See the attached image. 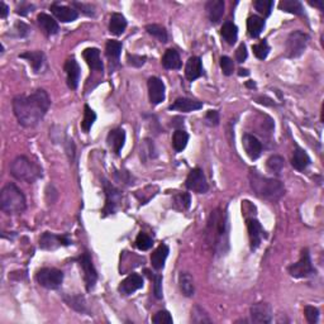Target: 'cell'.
Segmentation results:
<instances>
[{
  "mask_svg": "<svg viewBox=\"0 0 324 324\" xmlns=\"http://www.w3.org/2000/svg\"><path fill=\"white\" fill-rule=\"evenodd\" d=\"M51 105V99L43 89L31 95H18L13 99V112L23 127H36L44 118Z\"/></svg>",
  "mask_w": 324,
  "mask_h": 324,
  "instance_id": "cell-1",
  "label": "cell"
},
{
  "mask_svg": "<svg viewBox=\"0 0 324 324\" xmlns=\"http://www.w3.org/2000/svg\"><path fill=\"white\" fill-rule=\"evenodd\" d=\"M207 239L215 252L224 253L226 247H228V221L227 214L221 208L210 214L207 227Z\"/></svg>",
  "mask_w": 324,
  "mask_h": 324,
  "instance_id": "cell-2",
  "label": "cell"
},
{
  "mask_svg": "<svg viewBox=\"0 0 324 324\" xmlns=\"http://www.w3.org/2000/svg\"><path fill=\"white\" fill-rule=\"evenodd\" d=\"M249 184L252 190L257 197L262 199L278 200L285 194V187L283 182L276 179H269V177L262 176L257 171L249 172Z\"/></svg>",
  "mask_w": 324,
  "mask_h": 324,
  "instance_id": "cell-3",
  "label": "cell"
},
{
  "mask_svg": "<svg viewBox=\"0 0 324 324\" xmlns=\"http://www.w3.org/2000/svg\"><path fill=\"white\" fill-rule=\"evenodd\" d=\"M0 208L9 215L21 214L26 210V197L14 184H7L0 192Z\"/></svg>",
  "mask_w": 324,
  "mask_h": 324,
  "instance_id": "cell-4",
  "label": "cell"
},
{
  "mask_svg": "<svg viewBox=\"0 0 324 324\" xmlns=\"http://www.w3.org/2000/svg\"><path fill=\"white\" fill-rule=\"evenodd\" d=\"M11 174L17 180L33 184L42 177V169L26 156H19L12 162Z\"/></svg>",
  "mask_w": 324,
  "mask_h": 324,
  "instance_id": "cell-5",
  "label": "cell"
},
{
  "mask_svg": "<svg viewBox=\"0 0 324 324\" xmlns=\"http://www.w3.org/2000/svg\"><path fill=\"white\" fill-rule=\"evenodd\" d=\"M308 34L301 31H294L293 33L289 34L288 39H286V56L289 58H296L303 55L308 46Z\"/></svg>",
  "mask_w": 324,
  "mask_h": 324,
  "instance_id": "cell-6",
  "label": "cell"
},
{
  "mask_svg": "<svg viewBox=\"0 0 324 324\" xmlns=\"http://www.w3.org/2000/svg\"><path fill=\"white\" fill-rule=\"evenodd\" d=\"M36 280L43 288L49 290H56L61 286L63 281V273L61 270L44 267L36 274Z\"/></svg>",
  "mask_w": 324,
  "mask_h": 324,
  "instance_id": "cell-7",
  "label": "cell"
},
{
  "mask_svg": "<svg viewBox=\"0 0 324 324\" xmlns=\"http://www.w3.org/2000/svg\"><path fill=\"white\" fill-rule=\"evenodd\" d=\"M289 274H290L293 278L296 279H303V278H309V276L315 275L316 271L315 269L311 265V260H310V253L306 248H304L301 251V256L300 260H299L296 264L291 265L289 267Z\"/></svg>",
  "mask_w": 324,
  "mask_h": 324,
  "instance_id": "cell-8",
  "label": "cell"
},
{
  "mask_svg": "<svg viewBox=\"0 0 324 324\" xmlns=\"http://www.w3.org/2000/svg\"><path fill=\"white\" fill-rule=\"evenodd\" d=\"M104 191H105V207L103 209L104 215H109L115 213L120 200H122V194L117 187L113 186L109 181L104 180Z\"/></svg>",
  "mask_w": 324,
  "mask_h": 324,
  "instance_id": "cell-9",
  "label": "cell"
},
{
  "mask_svg": "<svg viewBox=\"0 0 324 324\" xmlns=\"http://www.w3.org/2000/svg\"><path fill=\"white\" fill-rule=\"evenodd\" d=\"M79 265H80V267L83 269L86 290H93L96 284V280H98V274H96V270L93 265V260H91L90 254H89L88 252L81 254L80 258H79Z\"/></svg>",
  "mask_w": 324,
  "mask_h": 324,
  "instance_id": "cell-10",
  "label": "cell"
},
{
  "mask_svg": "<svg viewBox=\"0 0 324 324\" xmlns=\"http://www.w3.org/2000/svg\"><path fill=\"white\" fill-rule=\"evenodd\" d=\"M186 187L191 191L198 192V194H204V192L208 191L209 186H208L207 179H205L203 170L192 169L189 172L186 179Z\"/></svg>",
  "mask_w": 324,
  "mask_h": 324,
  "instance_id": "cell-11",
  "label": "cell"
},
{
  "mask_svg": "<svg viewBox=\"0 0 324 324\" xmlns=\"http://www.w3.org/2000/svg\"><path fill=\"white\" fill-rule=\"evenodd\" d=\"M251 320L253 323L267 324L273 321V309L267 303H256L251 306Z\"/></svg>",
  "mask_w": 324,
  "mask_h": 324,
  "instance_id": "cell-12",
  "label": "cell"
},
{
  "mask_svg": "<svg viewBox=\"0 0 324 324\" xmlns=\"http://www.w3.org/2000/svg\"><path fill=\"white\" fill-rule=\"evenodd\" d=\"M148 95H150V101L153 105L162 103L165 100V84L158 78L148 79Z\"/></svg>",
  "mask_w": 324,
  "mask_h": 324,
  "instance_id": "cell-13",
  "label": "cell"
},
{
  "mask_svg": "<svg viewBox=\"0 0 324 324\" xmlns=\"http://www.w3.org/2000/svg\"><path fill=\"white\" fill-rule=\"evenodd\" d=\"M71 243L70 239L65 236H57V234L44 232L39 238V247L42 249H56L60 246H69Z\"/></svg>",
  "mask_w": 324,
  "mask_h": 324,
  "instance_id": "cell-14",
  "label": "cell"
},
{
  "mask_svg": "<svg viewBox=\"0 0 324 324\" xmlns=\"http://www.w3.org/2000/svg\"><path fill=\"white\" fill-rule=\"evenodd\" d=\"M247 229H248L249 246H251L252 251H254L261 244L262 237H264V229H262L260 222L254 218L247 219Z\"/></svg>",
  "mask_w": 324,
  "mask_h": 324,
  "instance_id": "cell-15",
  "label": "cell"
},
{
  "mask_svg": "<svg viewBox=\"0 0 324 324\" xmlns=\"http://www.w3.org/2000/svg\"><path fill=\"white\" fill-rule=\"evenodd\" d=\"M65 73L66 76H68L69 88L75 90L79 86V81H80V66H79L78 61L74 57H70L66 60Z\"/></svg>",
  "mask_w": 324,
  "mask_h": 324,
  "instance_id": "cell-16",
  "label": "cell"
},
{
  "mask_svg": "<svg viewBox=\"0 0 324 324\" xmlns=\"http://www.w3.org/2000/svg\"><path fill=\"white\" fill-rule=\"evenodd\" d=\"M143 288V279L138 274H131L129 276L124 279L119 285V291L123 295H131L135 291Z\"/></svg>",
  "mask_w": 324,
  "mask_h": 324,
  "instance_id": "cell-17",
  "label": "cell"
},
{
  "mask_svg": "<svg viewBox=\"0 0 324 324\" xmlns=\"http://www.w3.org/2000/svg\"><path fill=\"white\" fill-rule=\"evenodd\" d=\"M242 142H243V147L246 153L248 155V157L251 160H257V158L261 156L262 153V143L257 140L254 136L252 135H244L243 138H242Z\"/></svg>",
  "mask_w": 324,
  "mask_h": 324,
  "instance_id": "cell-18",
  "label": "cell"
},
{
  "mask_svg": "<svg viewBox=\"0 0 324 324\" xmlns=\"http://www.w3.org/2000/svg\"><path fill=\"white\" fill-rule=\"evenodd\" d=\"M51 12L53 13V16L58 19V21L63 22V23H70V22H74L78 19L79 14L75 9L70 8V7L66 6H60V4H52L51 6Z\"/></svg>",
  "mask_w": 324,
  "mask_h": 324,
  "instance_id": "cell-19",
  "label": "cell"
},
{
  "mask_svg": "<svg viewBox=\"0 0 324 324\" xmlns=\"http://www.w3.org/2000/svg\"><path fill=\"white\" fill-rule=\"evenodd\" d=\"M203 108V104L200 101L192 100L187 98H179L174 101V104L170 105V110H177L182 113H190L199 110Z\"/></svg>",
  "mask_w": 324,
  "mask_h": 324,
  "instance_id": "cell-20",
  "label": "cell"
},
{
  "mask_svg": "<svg viewBox=\"0 0 324 324\" xmlns=\"http://www.w3.org/2000/svg\"><path fill=\"white\" fill-rule=\"evenodd\" d=\"M106 142H108L109 147H112L113 152H114L115 155H119L125 142L124 129L117 128V129L110 131L109 135H108V138H106Z\"/></svg>",
  "mask_w": 324,
  "mask_h": 324,
  "instance_id": "cell-21",
  "label": "cell"
},
{
  "mask_svg": "<svg viewBox=\"0 0 324 324\" xmlns=\"http://www.w3.org/2000/svg\"><path fill=\"white\" fill-rule=\"evenodd\" d=\"M224 2L223 0H209L207 3V12L210 22L214 24L218 23L224 14Z\"/></svg>",
  "mask_w": 324,
  "mask_h": 324,
  "instance_id": "cell-22",
  "label": "cell"
},
{
  "mask_svg": "<svg viewBox=\"0 0 324 324\" xmlns=\"http://www.w3.org/2000/svg\"><path fill=\"white\" fill-rule=\"evenodd\" d=\"M203 75V65L202 60L197 56H192L187 60L185 66V76L189 81H194Z\"/></svg>",
  "mask_w": 324,
  "mask_h": 324,
  "instance_id": "cell-23",
  "label": "cell"
},
{
  "mask_svg": "<svg viewBox=\"0 0 324 324\" xmlns=\"http://www.w3.org/2000/svg\"><path fill=\"white\" fill-rule=\"evenodd\" d=\"M83 57L94 71H103L104 65L100 60V51L98 48H86L83 52Z\"/></svg>",
  "mask_w": 324,
  "mask_h": 324,
  "instance_id": "cell-24",
  "label": "cell"
},
{
  "mask_svg": "<svg viewBox=\"0 0 324 324\" xmlns=\"http://www.w3.org/2000/svg\"><path fill=\"white\" fill-rule=\"evenodd\" d=\"M169 247L166 244H160L157 248L153 251V253L151 254V264H152V267L155 270H161L164 269L165 262H166L167 256H169Z\"/></svg>",
  "mask_w": 324,
  "mask_h": 324,
  "instance_id": "cell-25",
  "label": "cell"
},
{
  "mask_svg": "<svg viewBox=\"0 0 324 324\" xmlns=\"http://www.w3.org/2000/svg\"><path fill=\"white\" fill-rule=\"evenodd\" d=\"M291 165L298 171H304L310 165V157L303 148L296 147L294 151L293 158H291Z\"/></svg>",
  "mask_w": 324,
  "mask_h": 324,
  "instance_id": "cell-26",
  "label": "cell"
},
{
  "mask_svg": "<svg viewBox=\"0 0 324 324\" xmlns=\"http://www.w3.org/2000/svg\"><path fill=\"white\" fill-rule=\"evenodd\" d=\"M37 22H38L39 27L44 31V33H47L48 36H53V34H56L58 32V23L55 21V18H52L48 14H38Z\"/></svg>",
  "mask_w": 324,
  "mask_h": 324,
  "instance_id": "cell-27",
  "label": "cell"
},
{
  "mask_svg": "<svg viewBox=\"0 0 324 324\" xmlns=\"http://www.w3.org/2000/svg\"><path fill=\"white\" fill-rule=\"evenodd\" d=\"M162 65L165 69L169 70H179L181 69V60H180L179 52L174 48H170L165 52L164 57H162Z\"/></svg>",
  "mask_w": 324,
  "mask_h": 324,
  "instance_id": "cell-28",
  "label": "cell"
},
{
  "mask_svg": "<svg viewBox=\"0 0 324 324\" xmlns=\"http://www.w3.org/2000/svg\"><path fill=\"white\" fill-rule=\"evenodd\" d=\"M127 28V21L124 17L119 13H114L110 17L109 22V31L114 36H122Z\"/></svg>",
  "mask_w": 324,
  "mask_h": 324,
  "instance_id": "cell-29",
  "label": "cell"
},
{
  "mask_svg": "<svg viewBox=\"0 0 324 324\" xmlns=\"http://www.w3.org/2000/svg\"><path fill=\"white\" fill-rule=\"evenodd\" d=\"M19 57L26 58V60L31 63L32 68H33V70L36 71V73H39V70H41L44 63V55L43 52L41 51L24 52V53L19 55Z\"/></svg>",
  "mask_w": 324,
  "mask_h": 324,
  "instance_id": "cell-30",
  "label": "cell"
},
{
  "mask_svg": "<svg viewBox=\"0 0 324 324\" xmlns=\"http://www.w3.org/2000/svg\"><path fill=\"white\" fill-rule=\"evenodd\" d=\"M265 28L264 18L258 16H251L247 21V31L252 38H257Z\"/></svg>",
  "mask_w": 324,
  "mask_h": 324,
  "instance_id": "cell-31",
  "label": "cell"
},
{
  "mask_svg": "<svg viewBox=\"0 0 324 324\" xmlns=\"http://www.w3.org/2000/svg\"><path fill=\"white\" fill-rule=\"evenodd\" d=\"M179 286L181 293L185 296L190 298L194 295L195 288H194V280H192L191 275H189L187 273H181L179 275Z\"/></svg>",
  "mask_w": 324,
  "mask_h": 324,
  "instance_id": "cell-32",
  "label": "cell"
},
{
  "mask_svg": "<svg viewBox=\"0 0 324 324\" xmlns=\"http://www.w3.org/2000/svg\"><path fill=\"white\" fill-rule=\"evenodd\" d=\"M221 34L227 43L233 46L237 41V37H238V28H237L236 24L232 23V22H226V23L223 24V27H222Z\"/></svg>",
  "mask_w": 324,
  "mask_h": 324,
  "instance_id": "cell-33",
  "label": "cell"
},
{
  "mask_svg": "<svg viewBox=\"0 0 324 324\" xmlns=\"http://www.w3.org/2000/svg\"><path fill=\"white\" fill-rule=\"evenodd\" d=\"M279 8H280V11L295 14V16H303L304 14L303 6L298 0H281Z\"/></svg>",
  "mask_w": 324,
  "mask_h": 324,
  "instance_id": "cell-34",
  "label": "cell"
},
{
  "mask_svg": "<svg viewBox=\"0 0 324 324\" xmlns=\"http://www.w3.org/2000/svg\"><path fill=\"white\" fill-rule=\"evenodd\" d=\"M122 43L118 41H108L106 42V46H105V53L106 56L109 57L110 62H114V63H118V61H119V56L120 53H122Z\"/></svg>",
  "mask_w": 324,
  "mask_h": 324,
  "instance_id": "cell-35",
  "label": "cell"
},
{
  "mask_svg": "<svg viewBox=\"0 0 324 324\" xmlns=\"http://www.w3.org/2000/svg\"><path fill=\"white\" fill-rule=\"evenodd\" d=\"M187 141H189V135H187L185 131L176 129L174 136H172V146H174V150L176 151V152H181V151L186 147Z\"/></svg>",
  "mask_w": 324,
  "mask_h": 324,
  "instance_id": "cell-36",
  "label": "cell"
},
{
  "mask_svg": "<svg viewBox=\"0 0 324 324\" xmlns=\"http://www.w3.org/2000/svg\"><path fill=\"white\" fill-rule=\"evenodd\" d=\"M63 300L66 301V304L70 308L75 309V310L80 311V313L86 311V301L81 295H66L63 296Z\"/></svg>",
  "mask_w": 324,
  "mask_h": 324,
  "instance_id": "cell-37",
  "label": "cell"
},
{
  "mask_svg": "<svg viewBox=\"0 0 324 324\" xmlns=\"http://www.w3.org/2000/svg\"><path fill=\"white\" fill-rule=\"evenodd\" d=\"M146 31L151 34V36L156 37L160 42L162 43H166L167 39H169V36H167V31L165 29V27L158 26V24H148L146 27Z\"/></svg>",
  "mask_w": 324,
  "mask_h": 324,
  "instance_id": "cell-38",
  "label": "cell"
},
{
  "mask_svg": "<svg viewBox=\"0 0 324 324\" xmlns=\"http://www.w3.org/2000/svg\"><path fill=\"white\" fill-rule=\"evenodd\" d=\"M191 321L197 324H204V323H212V319L209 318L207 311L199 305H195L191 309Z\"/></svg>",
  "mask_w": 324,
  "mask_h": 324,
  "instance_id": "cell-39",
  "label": "cell"
},
{
  "mask_svg": "<svg viewBox=\"0 0 324 324\" xmlns=\"http://www.w3.org/2000/svg\"><path fill=\"white\" fill-rule=\"evenodd\" d=\"M96 120V114L89 105H85V112H84V119L81 122V128L84 132L88 133L93 127L94 122Z\"/></svg>",
  "mask_w": 324,
  "mask_h": 324,
  "instance_id": "cell-40",
  "label": "cell"
},
{
  "mask_svg": "<svg viewBox=\"0 0 324 324\" xmlns=\"http://www.w3.org/2000/svg\"><path fill=\"white\" fill-rule=\"evenodd\" d=\"M190 194L187 192H180L174 197V208L177 210H186L190 208Z\"/></svg>",
  "mask_w": 324,
  "mask_h": 324,
  "instance_id": "cell-41",
  "label": "cell"
},
{
  "mask_svg": "<svg viewBox=\"0 0 324 324\" xmlns=\"http://www.w3.org/2000/svg\"><path fill=\"white\" fill-rule=\"evenodd\" d=\"M284 158L281 156H271V157L267 160V169L270 170L274 174L279 175L284 169Z\"/></svg>",
  "mask_w": 324,
  "mask_h": 324,
  "instance_id": "cell-42",
  "label": "cell"
},
{
  "mask_svg": "<svg viewBox=\"0 0 324 324\" xmlns=\"http://www.w3.org/2000/svg\"><path fill=\"white\" fill-rule=\"evenodd\" d=\"M253 6L260 14H262L264 17H269L273 11L274 2H271V0H256Z\"/></svg>",
  "mask_w": 324,
  "mask_h": 324,
  "instance_id": "cell-43",
  "label": "cell"
},
{
  "mask_svg": "<svg viewBox=\"0 0 324 324\" xmlns=\"http://www.w3.org/2000/svg\"><path fill=\"white\" fill-rule=\"evenodd\" d=\"M136 246L141 251H147L153 246V239L148 237L146 233H140L136 238Z\"/></svg>",
  "mask_w": 324,
  "mask_h": 324,
  "instance_id": "cell-44",
  "label": "cell"
},
{
  "mask_svg": "<svg viewBox=\"0 0 324 324\" xmlns=\"http://www.w3.org/2000/svg\"><path fill=\"white\" fill-rule=\"evenodd\" d=\"M252 48H253L254 56H256L257 58H260V60H265L270 52V46L267 44L266 41H261L260 43L254 44Z\"/></svg>",
  "mask_w": 324,
  "mask_h": 324,
  "instance_id": "cell-45",
  "label": "cell"
},
{
  "mask_svg": "<svg viewBox=\"0 0 324 324\" xmlns=\"http://www.w3.org/2000/svg\"><path fill=\"white\" fill-rule=\"evenodd\" d=\"M152 321L156 324H172V316L169 311L160 310L153 315Z\"/></svg>",
  "mask_w": 324,
  "mask_h": 324,
  "instance_id": "cell-46",
  "label": "cell"
},
{
  "mask_svg": "<svg viewBox=\"0 0 324 324\" xmlns=\"http://www.w3.org/2000/svg\"><path fill=\"white\" fill-rule=\"evenodd\" d=\"M304 314H305L306 320H308L310 324H314L318 321L319 310L316 308H314V306H310V305L305 306V309H304Z\"/></svg>",
  "mask_w": 324,
  "mask_h": 324,
  "instance_id": "cell-47",
  "label": "cell"
},
{
  "mask_svg": "<svg viewBox=\"0 0 324 324\" xmlns=\"http://www.w3.org/2000/svg\"><path fill=\"white\" fill-rule=\"evenodd\" d=\"M221 68L224 75L226 76L232 75L234 70L233 61H232L229 57H227V56H223V57H221Z\"/></svg>",
  "mask_w": 324,
  "mask_h": 324,
  "instance_id": "cell-48",
  "label": "cell"
},
{
  "mask_svg": "<svg viewBox=\"0 0 324 324\" xmlns=\"http://www.w3.org/2000/svg\"><path fill=\"white\" fill-rule=\"evenodd\" d=\"M205 123L210 127H215L219 124V113L217 110H209L205 114Z\"/></svg>",
  "mask_w": 324,
  "mask_h": 324,
  "instance_id": "cell-49",
  "label": "cell"
},
{
  "mask_svg": "<svg viewBox=\"0 0 324 324\" xmlns=\"http://www.w3.org/2000/svg\"><path fill=\"white\" fill-rule=\"evenodd\" d=\"M147 57L146 56H138V55H127V61L131 66H135V68H141V66L145 65Z\"/></svg>",
  "mask_w": 324,
  "mask_h": 324,
  "instance_id": "cell-50",
  "label": "cell"
},
{
  "mask_svg": "<svg viewBox=\"0 0 324 324\" xmlns=\"http://www.w3.org/2000/svg\"><path fill=\"white\" fill-rule=\"evenodd\" d=\"M153 280H155V296L157 299H161L162 298V276H153Z\"/></svg>",
  "mask_w": 324,
  "mask_h": 324,
  "instance_id": "cell-51",
  "label": "cell"
},
{
  "mask_svg": "<svg viewBox=\"0 0 324 324\" xmlns=\"http://www.w3.org/2000/svg\"><path fill=\"white\" fill-rule=\"evenodd\" d=\"M247 56H248V53H247V48H246V44H243L242 43L241 46L238 47V48H237V51H236V58H237V61H238V62H244V61H246V58H247Z\"/></svg>",
  "mask_w": 324,
  "mask_h": 324,
  "instance_id": "cell-52",
  "label": "cell"
},
{
  "mask_svg": "<svg viewBox=\"0 0 324 324\" xmlns=\"http://www.w3.org/2000/svg\"><path fill=\"white\" fill-rule=\"evenodd\" d=\"M16 28L18 29V34L21 37H23V36H26L27 33H28L29 32V28H28V26H26V24L24 23H17L16 24Z\"/></svg>",
  "mask_w": 324,
  "mask_h": 324,
  "instance_id": "cell-53",
  "label": "cell"
},
{
  "mask_svg": "<svg viewBox=\"0 0 324 324\" xmlns=\"http://www.w3.org/2000/svg\"><path fill=\"white\" fill-rule=\"evenodd\" d=\"M74 6L78 7V8H80V9H83L84 13L89 14V16H91V14L94 13L93 7H91V6H85V4H83V3H81V4L80 3H74Z\"/></svg>",
  "mask_w": 324,
  "mask_h": 324,
  "instance_id": "cell-54",
  "label": "cell"
},
{
  "mask_svg": "<svg viewBox=\"0 0 324 324\" xmlns=\"http://www.w3.org/2000/svg\"><path fill=\"white\" fill-rule=\"evenodd\" d=\"M8 13H9L8 6H7V4L4 3V2H0V17H2L3 19L7 18Z\"/></svg>",
  "mask_w": 324,
  "mask_h": 324,
  "instance_id": "cell-55",
  "label": "cell"
},
{
  "mask_svg": "<svg viewBox=\"0 0 324 324\" xmlns=\"http://www.w3.org/2000/svg\"><path fill=\"white\" fill-rule=\"evenodd\" d=\"M33 8L32 6H29V4H26V7H21V8H18V11H17V13L21 14V16H26L27 13H28L31 9Z\"/></svg>",
  "mask_w": 324,
  "mask_h": 324,
  "instance_id": "cell-56",
  "label": "cell"
},
{
  "mask_svg": "<svg viewBox=\"0 0 324 324\" xmlns=\"http://www.w3.org/2000/svg\"><path fill=\"white\" fill-rule=\"evenodd\" d=\"M310 6H314V7H318L320 11H323V2H314V3H311L310 2Z\"/></svg>",
  "mask_w": 324,
  "mask_h": 324,
  "instance_id": "cell-57",
  "label": "cell"
},
{
  "mask_svg": "<svg viewBox=\"0 0 324 324\" xmlns=\"http://www.w3.org/2000/svg\"><path fill=\"white\" fill-rule=\"evenodd\" d=\"M238 75L239 76H248L249 73H248V70H244V69H239Z\"/></svg>",
  "mask_w": 324,
  "mask_h": 324,
  "instance_id": "cell-58",
  "label": "cell"
},
{
  "mask_svg": "<svg viewBox=\"0 0 324 324\" xmlns=\"http://www.w3.org/2000/svg\"><path fill=\"white\" fill-rule=\"evenodd\" d=\"M246 85L248 86V88H256V84H254L253 81H251V83H247Z\"/></svg>",
  "mask_w": 324,
  "mask_h": 324,
  "instance_id": "cell-59",
  "label": "cell"
}]
</instances>
